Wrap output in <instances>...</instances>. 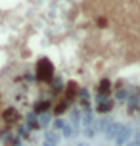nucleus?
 Instances as JSON below:
<instances>
[{
  "label": "nucleus",
  "instance_id": "6",
  "mask_svg": "<svg viewBox=\"0 0 140 146\" xmlns=\"http://www.w3.org/2000/svg\"><path fill=\"white\" fill-rule=\"evenodd\" d=\"M79 96V87H77V83H67L65 85V98L69 100V102H73L75 98Z\"/></svg>",
  "mask_w": 140,
  "mask_h": 146
},
{
  "label": "nucleus",
  "instance_id": "20",
  "mask_svg": "<svg viewBox=\"0 0 140 146\" xmlns=\"http://www.w3.org/2000/svg\"><path fill=\"white\" fill-rule=\"evenodd\" d=\"M127 146H140V131H136L133 135V139L127 142Z\"/></svg>",
  "mask_w": 140,
  "mask_h": 146
},
{
  "label": "nucleus",
  "instance_id": "23",
  "mask_svg": "<svg viewBox=\"0 0 140 146\" xmlns=\"http://www.w3.org/2000/svg\"><path fill=\"white\" fill-rule=\"evenodd\" d=\"M75 146H88V142H77Z\"/></svg>",
  "mask_w": 140,
  "mask_h": 146
},
{
  "label": "nucleus",
  "instance_id": "14",
  "mask_svg": "<svg viewBox=\"0 0 140 146\" xmlns=\"http://www.w3.org/2000/svg\"><path fill=\"white\" fill-rule=\"evenodd\" d=\"M81 117H83V113H81V111H79L77 108L71 110V125H73L75 131H79V123H81Z\"/></svg>",
  "mask_w": 140,
  "mask_h": 146
},
{
  "label": "nucleus",
  "instance_id": "8",
  "mask_svg": "<svg viewBox=\"0 0 140 146\" xmlns=\"http://www.w3.org/2000/svg\"><path fill=\"white\" fill-rule=\"evenodd\" d=\"M52 102L50 100H38V102H35V106H33V111L37 113V115H40V113H46L48 110H50Z\"/></svg>",
  "mask_w": 140,
  "mask_h": 146
},
{
  "label": "nucleus",
  "instance_id": "10",
  "mask_svg": "<svg viewBox=\"0 0 140 146\" xmlns=\"http://www.w3.org/2000/svg\"><path fill=\"white\" fill-rule=\"evenodd\" d=\"M59 142V137L56 133H44L42 137V146H58Z\"/></svg>",
  "mask_w": 140,
  "mask_h": 146
},
{
  "label": "nucleus",
  "instance_id": "3",
  "mask_svg": "<svg viewBox=\"0 0 140 146\" xmlns=\"http://www.w3.org/2000/svg\"><path fill=\"white\" fill-rule=\"evenodd\" d=\"M2 119H4L6 127H14V125L19 123V111L15 108H6L2 111Z\"/></svg>",
  "mask_w": 140,
  "mask_h": 146
},
{
  "label": "nucleus",
  "instance_id": "22",
  "mask_svg": "<svg viewBox=\"0 0 140 146\" xmlns=\"http://www.w3.org/2000/svg\"><path fill=\"white\" fill-rule=\"evenodd\" d=\"M52 125H54V129H56V131H61V129L65 127V121L58 117V119H54V123H52Z\"/></svg>",
  "mask_w": 140,
  "mask_h": 146
},
{
  "label": "nucleus",
  "instance_id": "11",
  "mask_svg": "<svg viewBox=\"0 0 140 146\" xmlns=\"http://www.w3.org/2000/svg\"><path fill=\"white\" fill-rule=\"evenodd\" d=\"M25 123H27V127H29L31 131H33V129H40V123H38V115L35 113V111L27 113V117H25Z\"/></svg>",
  "mask_w": 140,
  "mask_h": 146
},
{
  "label": "nucleus",
  "instance_id": "19",
  "mask_svg": "<svg viewBox=\"0 0 140 146\" xmlns=\"http://www.w3.org/2000/svg\"><path fill=\"white\" fill-rule=\"evenodd\" d=\"M50 113H48V111H46V113H40V115H38V123H40V127H48V125H50Z\"/></svg>",
  "mask_w": 140,
  "mask_h": 146
},
{
  "label": "nucleus",
  "instance_id": "9",
  "mask_svg": "<svg viewBox=\"0 0 140 146\" xmlns=\"http://www.w3.org/2000/svg\"><path fill=\"white\" fill-rule=\"evenodd\" d=\"M98 94H102V96L111 94V81L110 79H102L98 83Z\"/></svg>",
  "mask_w": 140,
  "mask_h": 146
},
{
  "label": "nucleus",
  "instance_id": "21",
  "mask_svg": "<svg viewBox=\"0 0 140 146\" xmlns=\"http://www.w3.org/2000/svg\"><path fill=\"white\" fill-rule=\"evenodd\" d=\"M96 131H98V129H96V125H94V127H88V129H85V137H87V139H94Z\"/></svg>",
  "mask_w": 140,
  "mask_h": 146
},
{
  "label": "nucleus",
  "instance_id": "16",
  "mask_svg": "<svg viewBox=\"0 0 140 146\" xmlns=\"http://www.w3.org/2000/svg\"><path fill=\"white\" fill-rule=\"evenodd\" d=\"M115 98L117 100H129L131 98V90H127V88H115Z\"/></svg>",
  "mask_w": 140,
  "mask_h": 146
},
{
  "label": "nucleus",
  "instance_id": "5",
  "mask_svg": "<svg viewBox=\"0 0 140 146\" xmlns=\"http://www.w3.org/2000/svg\"><path fill=\"white\" fill-rule=\"evenodd\" d=\"M81 125L85 127V129H88V127H94V113H92V110L90 108H85V111H83V117H81Z\"/></svg>",
  "mask_w": 140,
  "mask_h": 146
},
{
  "label": "nucleus",
  "instance_id": "15",
  "mask_svg": "<svg viewBox=\"0 0 140 146\" xmlns=\"http://www.w3.org/2000/svg\"><path fill=\"white\" fill-rule=\"evenodd\" d=\"M29 133H31V129L27 127V123H25V121L17 125V137H19L21 140H23V139H27V137H29Z\"/></svg>",
  "mask_w": 140,
  "mask_h": 146
},
{
  "label": "nucleus",
  "instance_id": "18",
  "mask_svg": "<svg viewBox=\"0 0 140 146\" xmlns=\"http://www.w3.org/2000/svg\"><path fill=\"white\" fill-rule=\"evenodd\" d=\"M110 123H111L110 117H102V119L98 121V125H96V129H98V131H106V129L110 127Z\"/></svg>",
  "mask_w": 140,
  "mask_h": 146
},
{
  "label": "nucleus",
  "instance_id": "2",
  "mask_svg": "<svg viewBox=\"0 0 140 146\" xmlns=\"http://www.w3.org/2000/svg\"><path fill=\"white\" fill-rule=\"evenodd\" d=\"M133 135H134V131H133V127L131 125H125L123 123V127H121V131H119V135L115 137V144L117 146H127V142L133 139Z\"/></svg>",
  "mask_w": 140,
  "mask_h": 146
},
{
  "label": "nucleus",
  "instance_id": "4",
  "mask_svg": "<svg viewBox=\"0 0 140 146\" xmlns=\"http://www.w3.org/2000/svg\"><path fill=\"white\" fill-rule=\"evenodd\" d=\"M121 127H123V123H119V121H111L110 127L104 131V137L108 140H115V137L119 135V131H121Z\"/></svg>",
  "mask_w": 140,
  "mask_h": 146
},
{
  "label": "nucleus",
  "instance_id": "1",
  "mask_svg": "<svg viewBox=\"0 0 140 146\" xmlns=\"http://www.w3.org/2000/svg\"><path fill=\"white\" fill-rule=\"evenodd\" d=\"M56 75H54V64L48 58H40L37 62V79L44 81V83H52Z\"/></svg>",
  "mask_w": 140,
  "mask_h": 146
},
{
  "label": "nucleus",
  "instance_id": "12",
  "mask_svg": "<svg viewBox=\"0 0 140 146\" xmlns=\"http://www.w3.org/2000/svg\"><path fill=\"white\" fill-rule=\"evenodd\" d=\"M69 104H71V102H69L65 96H63V98H61V100H59V102L54 106V111H56V115H61V113H65L67 110H69Z\"/></svg>",
  "mask_w": 140,
  "mask_h": 146
},
{
  "label": "nucleus",
  "instance_id": "17",
  "mask_svg": "<svg viewBox=\"0 0 140 146\" xmlns=\"http://www.w3.org/2000/svg\"><path fill=\"white\" fill-rule=\"evenodd\" d=\"M75 129H73V125H67L65 123V127H63V129H61V135H63V137H65V139H71V137H75Z\"/></svg>",
  "mask_w": 140,
  "mask_h": 146
},
{
  "label": "nucleus",
  "instance_id": "7",
  "mask_svg": "<svg viewBox=\"0 0 140 146\" xmlns=\"http://www.w3.org/2000/svg\"><path fill=\"white\" fill-rule=\"evenodd\" d=\"M111 110H113V100H110V98H104L100 102H96V111L98 113H108Z\"/></svg>",
  "mask_w": 140,
  "mask_h": 146
},
{
  "label": "nucleus",
  "instance_id": "13",
  "mask_svg": "<svg viewBox=\"0 0 140 146\" xmlns=\"http://www.w3.org/2000/svg\"><path fill=\"white\" fill-rule=\"evenodd\" d=\"M79 102L83 108H90V92L87 88H79Z\"/></svg>",
  "mask_w": 140,
  "mask_h": 146
}]
</instances>
